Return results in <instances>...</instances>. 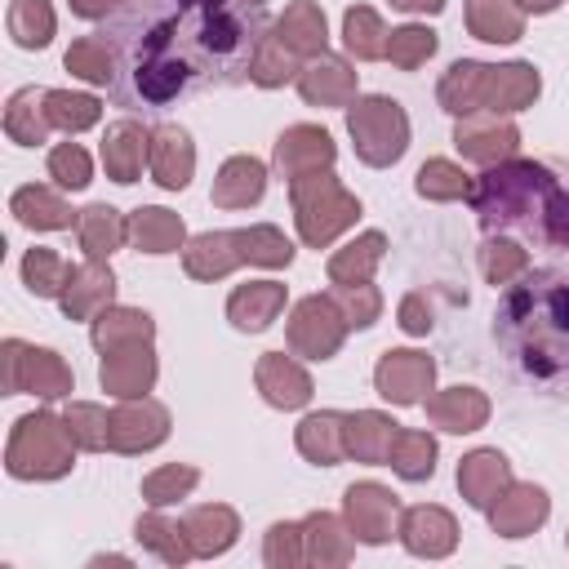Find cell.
<instances>
[{"mask_svg": "<svg viewBox=\"0 0 569 569\" xmlns=\"http://www.w3.org/2000/svg\"><path fill=\"white\" fill-rule=\"evenodd\" d=\"M67 71L89 80V84H111L116 80V49L107 36H80L71 49H67Z\"/></svg>", "mask_w": 569, "mask_h": 569, "instance_id": "cell-44", "label": "cell"}, {"mask_svg": "<svg viewBox=\"0 0 569 569\" xmlns=\"http://www.w3.org/2000/svg\"><path fill=\"white\" fill-rule=\"evenodd\" d=\"M262 560H267V569H298V565H307V547H302V520H276V525L267 529Z\"/></svg>", "mask_w": 569, "mask_h": 569, "instance_id": "cell-50", "label": "cell"}, {"mask_svg": "<svg viewBox=\"0 0 569 569\" xmlns=\"http://www.w3.org/2000/svg\"><path fill=\"white\" fill-rule=\"evenodd\" d=\"M289 200H293L298 236H302V244H311V249H325L338 231H347V227L360 218V200H356L329 169H316V173L293 178V182H289Z\"/></svg>", "mask_w": 569, "mask_h": 569, "instance_id": "cell-5", "label": "cell"}, {"mask_svg": "<svg viewBox=\"0 0 569 569\" xmlns=\"http://www.w3.org/2000/svg\"><path fill=\"white\" fill-rule=\"evenodd\" d=\"M182 218L178 213H169V209H156V204H147V209H133L129 213V240L142 249V253H173L178 244H182Z\"/></svg>", "mask_w": 569, "mask_h": 569, "instance_id": "cell-39", "label": "cell"}, {"mask_svg": "<svg viewBox=\"0 0 569 569\" xmlns=\"http://www.w3.org/2000/svg\"><path fill=\"white\" fill-rule=\"evenodd\" d=\"M13 213H18V222L22 227H31V231H62V227H71V209H67V200L58 196V191H49V187H22V191H13Z\"/></svg>", "mask_w": 569, "mask_h": 569, "instance_id": "cell-40", "label": "cell"}, {"mask_svg": "<svg viewBox=\"0 0 569 569\" xmlns=\"http://www.w3.org/2000/svg\"><path fill=\"white\" fill-rule=\"evenodd\" d=\"M133 538H138L156 560H164V565H173V569L187 565V560H196L191 538H187V525H182V520H169L164 507H151L147 516H138Z\"/></svg>", "mask_w": 569, "mask_h": 569, "instance_id": "cell-29", "label": "cell"}, {"mask_svg": "<svg viewBox=\"0 0 569 569\" xmlns=\"http://www.w3.org/2000/svg\"><path fill=\"white\" fill-rule=\"evenodd\" d=\"M196 485H200V471H196V467L169 462V467H160V471H151V476L142 480V498H147V507H173V502H182Z\"/></svg>", "mask_w": 569, "mask_h": 569, "instance_id": "cell-48", "label": "cell"}, {"mask_svg": "<svg viewBox=\"0 0 569 569\" xmlns=\"http://www.w3.org/2000/svg\"><path fill=\"white\" fill-rule=\"evenodd\" d=\"M396 538H400V547H405L409 556L445 560V556H453V547H458V520H453L445 507L422 502V507L400 511V529H396Z\"/></svg>", "mask_w": 569, "mask_h": 569, "instance_id": "cell-11", "label": "cell"}, {"mask_svg": "<svg viewBox=\"0 0 569 569\" xmlns=\"http://www.w3.org/2000/svg\"><path fill=\"white\" fill-rule=\"evenodd\" d=\"M400 329H405V333H427V329H431V311L422 307L418 293L400 302Z\"/></svg>", "mask_w": 569, "mask_h": 569, "instance_id": "cell-58", "label": "cell"}, {"mask_svg": "<svg viewBox=\"0 0 569 569\" xmlns=\"http://www.w3.org/2000/svg\"><path fill=\"white\" fill-rule=\"evenodd\" d=\"M98 382H102V391H111V396H120V400H138V396H147L151 382H156V356H151V342H129V347L102 351Z\"/></svg>", "mask_w": 569, "mask_h": 569, "instance_id": "cell-15", "label": "cell"}, {"mask_svg": "<svg viewBox=\"0 0 569 569\" xmlns=\"http://www.w3.org/2000/svg\"><path fill=\"white\" fill-rule=\"evenodd\" d=\"M76 236H80L84 258L107 262V258L120 249V240L129 236V222H124L111 204H89V209L76 213Z\"/></svg>", "mask_w": 569, "mask_h": 569, "instance_id": "cell-33", "label": "cell"}, {"mask_svg": "<svg viewBox=\"0 0 569 569\" xmlns=\"http://www.w3.org/2000/svg\"><path fill=\"white\" fill-rule=\"evenodd\" d=\"M280 307H284V284L276 280H249L227 298V316L244 333H262L280 316Z\"/></svg>", "mask_w": 569, "mask_h": 569, "instance_id": "cell-26", "label": "cell"}, {"mask_svg": "<svg viewBox=\"0 0 569 569\" xmlns=\"http://www.w3.org/2000/svg\"><path fill=\"white\" fill-rule=\"evenodd\" d=\"M525 267H529V253H525L516 240H502V236L493 240V236H489V240L480 244V271H485L489 284H511Z\"/></svg>", "mask_w": 569, "mask_h": 569, "instance_id": "cell-51", "label": "cell"}, {"mask_svg": "<svg viewBox=\"0 0 569 569\" xmlns=\"http://www.w3.org/2000/svg\"><path fill=\"white\" fill-rule=\"evenodd\" d=\"M76 449L80 445H76L67 418L36 409L13 422L9 445H4V467L13 480H62L76 467Z\"/></svg>", "mask_w": 569, "mask_h": 569, "instance_id": "cell-4", "label": "cell"}, {"mask_svg": "<svg viewBox=\"0 0 569 569\" xmlns=\"http://www.w3.org/2000/svg\"><path fill=\"white\" fill-rule=\"evenodd\" d=\"M418 196H427V200H458V196H467L471 191V178L453 164V160H427L422 169H418Z\"/></svg>", "mask_w": 569, "mask_h": 569, "instance_id": "cell-52", "label": "cell"}, {"mask_svg": "<svg viewBox=\"0 0 569 569\" xmlns=\"http://www.w3.org/2000/svg\"><path fill=\"white\" fill-rule=\"evenodd\" d=\"M396 431H400V422H391V418H382L373 409L347 413V458L369 462V467H387Z\"/></svg>", "mask_w": 569, "mask_h": 569, "instance_id": "cell-30", "label": "cell"}, {"mask_svg": "<svg viewBox=\"0 0 569 569\" xmlns=\"http://www.w3.org/2000/svg\"><path fill=\"white\" fill-rule=\"evenodd\" d=\"M382 249H387L382 231H365L360 240L342 244V249L329 258V280H333V284H365L369 271L382 262Z\"/></svg>", "mask_w": 569, "mask_h": 569, "instance_id": "cell-42", "label": "cell"}, {"mask_svg": "<svg viewBox=\"0 0 569 569\" xmlns=\"http://www.w3.org/2000/svg\"><path fill=\"white\" fill-rule=\"evenodd\" d=\"M249 4H262V0H249Z\"/></svg>", "mask_w": 569, "mask_h": 569, "instance_id": "cell-62", "label": "cell"}, {"mask_svg": "<svg viewBox=\"0 0 569 569\" xmlns=\"http://www.w3.org/2000/svg\"><path fill=\"white\" fill-rule=\"evenodd\" d=\"M111 298H116V276H111V267L107 262H84V267H76L71 271V280H67V289H62V311L71 316V320H93L98 311H107L111 307Z\"/></svg>", "mask_w": 569, "mask_h": 569, "instance_id": "cell-24", "label": "cell"}, {"mask_svg": "<svg viewBox=\"0 0 569 569\" xmlns=\"http://www.w3.org/2000/svg\"><path fill=\"white\" fill-rule=\"evenodd\" d=\"M182 262H187V276H196V280H218V276H227L236 262H244V253H240V231H204V236H196V240L187 244Z\"/></svg>", "mask_w": 569, "mask_h": 569, "instance_id": "cell-31", "label": "cell"}, {"mask_svg": "<svg viewBox=\"0 0 569 569\" xmlns=\"http://www.w3.org/2000/svg\"><path fill=\"white\" fill-rule=\"evenodd\" d=\"M493 333L529 378H569V267H525L498 298Z\"/></svg>", "mask_w": 569, "mask_h": 569, "instance_id": "cell-2", "label": "cell"}, {"mask_svg": "<svg viewBox=\"0 0 569 569\" xmlns=\"http://www.w3.org/2000/svg\"><path fill=\"white\" fill-rule=\"evenodd\" d=\"M147 164L164 191H182L191 182V169H196V151H191L187 129H178V124L151 129V160Z\"/></svg>", "mask_w": 569, "mask_h": 569, "instance_id": "cell-23", "label": "cell"}, {"mask_svg": "<svg viewBox=\"0 0 569 569\" xmlns=\"http://www.w3.org/2000/svg\"><path fill=\"white\" fill-rule=\"evenodd\" d=\"M467 27L476 40L511 44L525 31V9L516 0H467Z\"/></svg>", "mask_w": 569, "mask_h": 569, "instance_id": "cell-34", "label": "cell"}, {"mask_svg": "<svg viewBox=\"0 0 569 569\" xmlns=\"http://www.w3.org/2000/svg\"><path fill=\"white\" fill-rule=\"evenodd\" d=\"M142 160H151V133L138 124V120H116L102 138V164H107V178L116 182H138L142 178Z\"/></svg>", "mask_w": 569, "mask_h": 569, "instance_id": "cell-20", "label": "cell"}, {"mask_svg": "<svg viewBox=\"0 0 569 569\" xmlns=\"http://www.w3.org/2000/svg\"><path fill=\"white\" fill-rule=\"evenodd\" d=\"M489 71L485 62H453L440 80V107L453 111V116H471V111H485V98H489Z\"/></svg>", "mask_w": 569, "mask_h": 569, "instance_id": "cell-32", "label": "cell"}, {"mask_svg": "<svg viewBox=\"0 0 569 569\" xmlns=\"http://www.w3.org/2000/svg\"><path fill=\"white\" fill-rule=\"evenodd\" d=\"M556 173L538 160H502V164H489L467 200L471 209L480 213V227L485 231H507V227H520L525 236H538L542 240V218H547V204L556 196Z\"/></svg>", "mask_w": 569, "mask_h": 569, "instance_id": "cell-3", "label": "cell"}, {"mask_svg": "<svg viewBox=\"0 0 569 569\" xmlns=\"http://www.w3.org/2000/svg\"><path fill=\"white\" fill-rule=\"evenodd\" d=\"M302 547H307V565H320V569H342L351 565L356 556V533L342 516L333 511H311L302 520Z\"/></svg>", "mask_w": 569, "mask_h": 569, "instance_id": "cell-17", "label": "cell"}, {"mask_svg": "<svg viewBox=\"0 0 569 569\" xmlns=\"http://www.w3.org/2000/svg\"><path fill=\"white\" fill-rule=\"evenodd\" d=\"M387 467L400 476V480H431L436 476V436L431 431H413V427H400L396 440H391V453H387Z\"/></svg>", "mask_w": 569, "mask_h": 569, "instance_id": "cell-37", "label": "cell"}, {"mask_svg": "<svg viewBox=\"0 0 569 569\" xmlns=\"http://www.w3.org/2000/svg\"><path fill=\"white\" fill-rule=\"evenodd\" d=\"M258 391H262V400L271 409H302L311 400V378L284 351H267L258 360Z\"/></svg>", "mask_w": 569, "mask_h": 569, "instance_id": "cell-21", "label": "cell"}, {"mask_svg": "<svg viewBox=\"0 0 569 569\" xmlns=\"http://www.w3.org/2000/svg\"><path fill=\"white\" fill-rule=\"evenodd\" d=\"M89 338L98 351H116L129 342H151V316L133 307H107L89 320Z\"/></svg>", "mask_w": 569, "mask_h": 569, "instance_id": "cell-36", "label": "cell"}, {"mask_svg": "<svg viewBox=\"0 0 569 569\" xmlns=\"http://www.w3.org/2000/svg\"><path fill=\"white\" fill-rule=\"evenodd\" d=\"M18 391L58 400V396L71 391V369L62 365L58 351H49V347H27V342L9 338V342H4V396H18Z\"/></svg>", "mask_w": 569, "mask_h": 569, "instance_id": "cell-7", "label": "cell"}, {"mask_svg": "<svg viewBox=\"0 0 569 569\" xmlns=\"http://www.w3.org/2000/svg\"><path fill=\"white\" fill-rule=\"evenodd\" d=\"M49 178L62 187V191H84L89 178H93V164H89V151L76 147V142H58L49 151Z\"/></svg>", "mask_w": 569, "mask_h": 569, "instance_id": "cell-54", "label": "cell"}, {"mask_svg": "<svg viewBox=\"0 0 569 569\" xmlns=\"http://www.w3.org/2000/svg\"><path fill=\"white\" fill-rule=\"evenodd\" d=\"M387 27H382V18L373 13V9H365V4H356V9H347V18H342V44H347V53H356L360 62H373V58H387Z\"/></svg>", "mask_w": 569, "mask_h": 569, "instance_id": "cell-43", "label": "cell"}, {"mask_svg": "<svg viewBox=\"0 0 569 569\" xmlns=\"http://www.w3.org/2000/svg\"><path fill=\"white\" fill-rule=\"evenodd\" d=\"M298 453L316 467H338L347 458V413L320 409L298 422Z\"/></svg>", "mask_w": 569, "mask_h": 569, "instance_id": "cell-25", "label": "cell"}, {"mask_svg": "<svg viewBox=\"0 0 569 569\" xmlns=\"http://www.w3.org/2000/svg\"><path fill=\"white\" fill-rule=\"evenodd\" d=\"M525 13H551V9H560V0H516Z\"/></svg>", "mask_w": 569, "mask_h": 569, "instance_id": "cell-61", "label": "cell"}, {"mask_svg": "<svg viewBox=\"0 0 569 569\" xmlns=\"http://www.w3.org/2000/svg\"><path fill=\"white\" fill-rule=\"evenodd\" d=\"M427 418L440 427V431H476V427H485V418H489V400H485V391H476V387H449V391H436V396H427Z\"/></svg>", "mask_w": 569, "mask_h": 569, "instance_id": "cell-28", "label": "cell"}, {"mask_svg": "<svg viewBox=\"0 0 569 569\" xmlns=\"http://www.w3.org/2000/svg\"><path fill=\"white\" fill-rule=\"evenodd\" d=\"M124 0H71V13H80V18H107V13H116Z\"/></svg>", "mask_w": 569, "mask_h": 569, "instance_id": "cell-59", "label": "cell"}, {"mask_svg": "<svg viewBox=\"0 0 569 569\" xmlns=\"http://www.w3.org/2000/svg\"><path fill=\"white\" fill-rule=\"evenodd\" d=\"M4 133L18 147H36L49 133V111H44V89H18L4 107Z\"/></svg>", "mask_w": 569, "mask_h": 569, "instance_id": "cell-41", "label": "cell"}, {"mask_svg": "<svg viewBox=\"0 0 569 569\" xmlns=\"http://www.w3.org/2000/svg\"><path fill=\"white\" fill-rule=\"evenodd\" d=\"M71 271H76V267H67L62 253L40 249V244L27 249V258H22V280H27V289H31L36 298H62Z\"/></svg>", "mask_w": 569, "mask_h": 569, "instance_id": "cell-47", "label": "cell"}, {"mask_svg": "<svg viewBox=\"0 0 569 569\" xmlns=\"http://www.w3.org/2000/svg\"><path fill=\"white\" fill-rule=\"evenodd\" d=\"M182 525H187V538H191L196 560H213V556L231 551V547H236V538H240V516H236L227 502L191 507Z\"/></svg>", "mask_w": 569, "mask_h": 569, "instance_id": "cell-22", "label": "cell"}, {"mask_svg": "<svg viewBox=\"0 0 569 569\" xmlns=\"http://www.w3.org/2000/svg\"><path fill=\"white\" fill-rule=\"evenodd\" d=\"M436 31L431 27H400V31H391V40H387V58H391V67H400V71H413V67H422L431 53H436Z\"/></svg>", "mask_w": 569, "mask_h": 569, "instance_id": "cell-53", "label": "cell"}, {"mask_svg": "<svg viewBox=\"0 0 569 569\" xmlns=\"http://www.w3.org/2000/svg\"><path fill=\"white\" fill-rule=\"evenodd\" d=\"M164 436H169V409L147 400V396L124 400L107 418V449H116V453H147Z\"/></svg>", "mask_w": 569, "mask_h": 569, "instance_id": "cell-10", "label": "cell"}, {"mask_svg": "<svg viewBox=\"0 0 569 569\" xmlns=\"http://www.w3.org/2000/svg\"><path fill=\"white\" fill-rule=\"evenodd\" d=\"M44 111H49V124L67 129V133H80L89 124H98L102 116V102L93 93H71V89H44Z\"/></svg>", "mask_w": 569, "mask_h": 569, "instance_id": "cell-46", "label": "cell"}, {"mask_svg": "<svg viewBox=\"0 0 569 569\" xmlns=\"http://www.w3.org/2000/svg\"><path fill=\"white\" fill-rule=\"evenodd\" d=\"M329 298L338 302L347 329H369V325L378 320V311H382V298H378V289H373L369 280H365V284H338Z\"/></svg>", "mask_w": 569, "mask_h": 569, "instance_id": "cell-56", "label": "cell"}, {"mask_svg": "<svg viewBox=\"0 0 569 569\" xmlns=\"http://www.w3.org/2000/svg\"><path fill=\"white\" fill-rule=\"evenodd\" d=\"M267 191V169L253 156H231L213 178V204L222 209H249Z\"/></svg>", "mask_w": 569, "mask_h": 569, "instance_id": "cell-27", "label": "cell"}, {"mask_svg": "<svg viewBox=\"0 0 569 569\" xmlns=\"http://www.w3.org/2000/svg\"><path fill=\"white\" fill-rule=\"evenodd\" d=\"M511 485V462L498 453V449H471L462 462H458V489L462 498L476 507V511H489L493 498Z\"/></svg>", "mask_w": 569, "mask_h": 569, "instance_id": "cell-19", "label": "cell"}, {"mask_svg": "<svg viewBox=\"0 0 569 569\" xmlns=\"http://www.w3.org/2000/svg\"><path fill=\"white\" fill-rule=\"evenodd\" d=\"M293 58H298V53H293L276 31H267L262 44H258V58H253V84L276 89V84H284V80H293V76H298Z\"/></svg>", "mask_w": 569, "mask_h": 569, "instance_id": "cell-49", "label": "cell"}, {"mask_svg": "<svg viewBox=\"0 0 569 569\" xmlns=\"http://www.w3.org/2000/svg\"><path fill=\"white\" fill-rule=\"evenodd\" d=\"M240 253H244V262H258V267H289L293 244L276 227H249V231H240Z\"/></svg>", "mask_w": 569, "mask_h": 569, "instance_id": "cell-55", "label": "cell"}, {"mask_svg": "<svg viewBox=\"0 0 569 569\" xmlns=\"http://www.w3.org/2000/svg\"><path fill=\"white\" fill-rule=\"evenodd\" d=\"M565 547H569V533H565Z\"/></svg>", "mask_w": 569, "mask_h": 569, "instance_id": "cell-63", "label": "cell"}, {"mask_svg": "<svg viewBox=\"0 0 569 569\" xmlns=\"http://www.w3.org/2000/svg\"><path fill=\"white\" fill-rule=\"evenodd\" d=\"M342 333H347V320L338 311L333 298H302L289 316V347L293 356H307V360H329L338 347H342Z\"/></svg>", "mask_w": 569, "mask_h": 569, "instance_id": "cell-9", "label": "cell"}, {"mask_svg": "<svg viewBox=\"0 0 569 569\" xmlns=\"http://www.w3.org/2000/svg\"><path fill=\"white\" fill-rule=\"evenodd\" d=\"M347 129H351V142H356V156L373 169H387L405 156L409 147V116L400 111L396 98H382V93H369V98H356L351 111H347Z\"/></svg>", "mask_w": 569, "mask_h": 569, "instance_id": "cell-6", "label": "cell"}, {"mask_svg": "<svg viewBox=\"0 0 569 569\" xmlns=\"http://www.w3.org/2000/svg\"><path fill=\"white\" fill-rule=\"evenodd\" d=\"M391 4L405 13H440L445 9V0H391Z\"/></svg>", "mask_w": 569, "mask_h": 569, "instance_id": "cell-60", "label": "cell"}, {"mask_svg": "<svg viewBox=\"0 0 569 569\" xmlns=\"http://www.w3.org/2000/svg\"><path fill=\"white\" fill-rule=\"evenodd\" d=\"M431 382H436V360L422 356V351H387L378 360V369H373V387L391 405H418V400H427Z\"/></svg>", "mask_w": 569, "mask_h": 569, "instance_id": "cell-12", "label": "cell"}, {"mask_svg": "<svg viewBox=\"0 0 569 569\" xmlns=\"http://www.w3.org/2000/svg\"><path fill=\"white\" fill-rule=\"evenodd\" d=\"M271 31L249 0H124L111 49L124 58L142 102L164 107L182 89H236L253 80V58Z\"/></svg>", "mask_w": 569, "mask_h": 569, "instance_id": "cell-1", "label": "cell"}, {"mask_svg": "<svg viewBox=\"0 0 569 569\" xmlns=\"http://www.w3.org/2000/svg\"><path fill=\"white\" fill-rule=\"evenodd\" d=\"M547 516H551L547 489L542 485H520V480H511L489 507V525H493L498 538H529L533 529L547 525Z\"/></svg>", "mask_w": 569, "mask_h": 569, "instance_id": "cell-13", "label": "cell"}, {"mask_svg": "<svg viewBox=\"0 0 569 569\" xmlns=\"http://www.w3.org/2000/svg\"><path fill=\"white\" fill-rule=\"evenodd\" d=\"M67 427H71V436H76V445L80 449H89V453H98V449H107V418L111 413H102L98 405H84V400H76V405H67Z\"/></svg>", "mask_w": 569, "mask_h": 569, "instance_id": "cell-57", "label": "cell"}, {"mask_svg": "<svg viewBox=\"0 0 569 569\" xmlns=\"http://www.w3.org/2000/svg\"><path fill=\"white\" fill-rule=\"evenodd\" d=\"M271 31H276L293 53H302V58L325 53V40H329V31H325V13H320L316 0H293V4L284 9V18H280Z\"/></svg>", "mask_w": 569, "mask_h": 569, "instance_id": "cell-35", "label": "cell"}, {"mask_svg": "<svg viewBox=\"0 0 569 569\" xmlns=\"http://www.w3.org/2000/svg\"><path fill=\"white\" fill-rule=\"evenodd\" d=\"M453 142H458V151H462L467 160H476V164H502V160L516 156L520 133H516L511 120H498V111H471V116L458 120Z\"/></svg>", "mask_w": 569, "mask_h": 569, "instance_id": "cell-14", "label": "cell"}, {"mask_svg": "<svg viewBox=\"0 0 569 569\" xmlns=\"http://www.w3.org/2000/svg\"><path fill=\"white\" fill-rule=\"evenodd\" d=\"M333 164V138L316 124H293L276 138V169L293 182L302 173H316V169H329Z\"/></svg>", "mask_w": 569, "mask_h": 569, "instance_id": "cell-16", "label": "cell"}, {"mask_svg": "<svg viewBox=\"0 0 569 569\" xmlns=\"http://www.w3.org/2000/svg\"><path fill=\"white\" fill-rule=\"evenodd\" d=\"M538 98V71L529 62H507L489 71V98L485 111H520Z\"/></svg>", "mask_w": 569, "mask_h": 569, "instance_id": "cell-38", "label": "cell"}, {"mask_svg": "<svg viewBox=\"0 0 569 569\" xmlns=\"http://www.w3.org/2000/svg\"><path fill=\"white\" fill-rule=\"evenodd\" d=\"M9 36L18 49H44L53 40V9L49 0H13L9 4Z\"/></svg>", "mask_w": 569, "mask_h": 569, "instance_id": "cell-45", "label": "cell"}, {"mask_svg": "<svg viewBox=\"0 0 569 569\" xmlns=\"http://www.w3.org/2000/svg\"><path fill=\"white\" fill-rule=\"evenodd\" d=\"M342 520L351 525L356 542L365 547H382L396 538L400 529V498L378 485V480H360V485H347L342 493Z\"/></svg>", "mask_w": 569, "mask_h": 569, "instance_id": "cell-8", "label": "cell"}, {"mask_svg": "<svg viewBox=\"0 0 569 569\" xmlns=\"http://www.w3.org/2000/svg\"><path fill=\"white\" fill-rule=\"evenodd\" d=\"M298 93L311 102V107H342V102H356V71L333 58V53H316L302 71H298Z\"/></svg>", "mask_w": 569, "mask_h": 569, "instance_id": "cell-18", "label": "cell"}]
</instances>
